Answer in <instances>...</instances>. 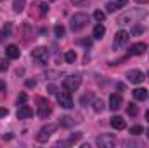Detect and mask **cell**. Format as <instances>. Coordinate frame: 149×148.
<instances>
[{
	"instance_id": "cell-1",
	"label": "cell",
	"mask_w": 149,
	"mask_h": 148,
	"mask_svg": "<svg viewBox=\"0 0 149 148\" xmlns=\"http://www.w3.org/2000/svg\"><path fill=\"white\" fill-rule=\"evenodd\" d=\"M146 16H148V11L146 9H130V11H125L123 14L118 16L116 25L125 26V25H130V23H137V21L144 19Z\"/></svg>"
},
{
	"instance_id": "cell-2",
	"label": "cell",
	"mask_w": 149,
	"mask_h": 148,
	"mask_svg": "<svg viewBox=\"0 0 149 148\" xmlns=\"http://www.w3.org/2000/svg\"><path fill=\"white\" fill-rule=\"evenodd\" d=\"M87 23H88V16L85 12H76L71 18V30L73 32H80V30H83L87 26Z\"/></svg>"
},
{
	"instance_id": "cell-3",
	"label": "cell",
	"mask_w": 149,
	"mask_h": 148,
	"mask_svg": "<svg viewBox=\"0 0 149 148\" xmlns=\"http://www.w3.org/2000/svg\"><path fill=\"white\" fill-rule=\"evenodd\" d=\"M56 124H47V125H43L40 131H38V134H37V141L38 143H45L52 134H54V131H56Z\"/></svg>"
},
{
	"instance_id": "cell-4",
	"label": "cell",
	"mask_w": 149,
	"mask_h": 148,
	"mask_svg": "<svg viewBox=\"0 0 149 148\" xmlns=\"http://www.w3.org/2000/svg\"><path fill=\"white\" fill-rule=\"evenodd\" d=\"M31 58L38 65H47V61H49V51L45 47H37V49H33Z\"/></svg>"
},
{
	"instance_id": "cell-5",
	"label": "cell",
	"mask_w": 149,
	"mask_h": 148,
	"mask_svg": "<svg viewBox=\"0 0 149 148\" xmlns=\"http://www.w3.org/2000/svg\"><path fill=\"white\" fill-rule=\"evenodd\" d=\"M80 84H81L80 75H70V77H66V78L63 80V87H64L66 91H70V92L76 91V89L80 87Z\"/></svg>"
},
{
	"instance_id": "cell-6",
	"label": "cell",
	"mask_w": 149,
	"mask_h": 148,
	"mask_svg": "<svg viewBox=\"0 0 149 148\" xmlns=\"http://www.w3.org/2000/svg\"><path fill=\"white\" fill-rule=\"evenodd\" d=\"M95 145L101 148H113L116 145V138L113 134H101V136H97Z\"/></svg>"
},
{
	"instance_id": "cell-7",
	"label": "cell",
	"mask_w": 149,
	"mask_h": 148,
	"mask_svg": "<svg viewBox=\"0 0 149 148\" xmlns=\"http://www.w3.org/2000/svg\"><path fill=\"white\" fill-rule=\"evenodd\" d=\"M128 38H130V33H128V32H125V30H120V32L114 35L113 47H114V49H120V47H123V45L128 42Z\"/></svg>"
},
{
	"instance_id": "cell-8",
	"label": "cell",
	"mask_w": 149,
	"mask_h": 148,
	"mask_svg": "<svg viewBox=\"0 0 149 148\" xmlns=\"http://www.w3.org/2000/svg\"><path fill=\"white\" fill-rule=\"evenodd\" d=\"M57 101H59V105H61L63 108H66V110L73 108V98H71L70 91H68V92H59V96H57Z\"/></svg>"
},
{
	"instance_id": "cell-9",
	"label": "cell",
	"mask_w": 149,
	"mask_h": 148,
	"mask_svg": "<svg viewBox=\"0 0 149 148\" xmlns=\"http://www.w3.org/2000/svg\"><path fill=\"white\" fill-rule=\"evenodd\" d=\"M127 78H128L132 84H141V82H144L146 75L142 73L141 70H130V72L127 73Z\"/></svg>"
},
{
	"instance_id": "cell-10",
	"label": "cell",
	"mask_w": 149,
	"mask_h": 148,
	"mask_svg": "<svg viewBox=\"0 0 149 148\" xmlns=\"http://www.w3.org/2000/svg\"><path fill=\"white\" fill-rule=\"evenodd\" d=\"M121 105H123V99H121L120 94H111L109 96V110H113V111L120 110Z\"/></svg>"
},
{
	"instance_id": "cell-11",
	"label": "cell",
	"mask_w": 149,
	"mask_h": 148,
	"mask_svg": "<svg viewBox=\"0 0 149 148\" xmlns=\"http://www.w3.org/2000/svg\"><path fill=\"white\" fill-rule=\"evenodd\" d=\"M148 49V45H146V42H137V44H134L132 47H130V56H141V54H144V51Z\"/></svg>"
},
{
	"instance_id": "cell-12",
	"label": "cell",
	"mask_w": 149,
	"mask_h": 148,
	"mask_svg": "<svg viewBox=\"0 0 149 148\" xmlns=\"http://www.w3.org/2000/svg\"><path fill=\"white\" fill-rule=\"evenodd\" d=\"M5 54H7V58H9V59H17V58L21 56V51H19V47H17V45L10 44V45H7V47H5Z\"/></svg>"
},
{
	"instance_id": "cell-13",
	"label": "cell",
	"mask_w": 149,
	"mask_h": 148,
	"mask_svg": "<svg viewBox=\"0 0 149 148\" xmlns=\"http://www.w3.org/2000/svg\"><path fill=\"white\" fill-rule=\"evenodd\" d=\"M127 4H128V0H114V2H108L106 4V9H108V12H116L118 9L125 7Z\"/></svg>"
},
{
	"instance_id": "cell-14",
	"label": "cell",
	"mask_w": 149,
	"mask_h": 148,
	"mask_svg": "<svg viewBox=\"0 0 149 148\" xmlns=\"http://www.w3.org/2000/svg\"><path fill=\"white\" fill-rule=\"evenodd\" d=\"M109 124H111L113 129H116V131H121V129H125V125H127V124H125V118H123V117H118V115L109 118Z\"/></svg>"
},
{
	"instance_id": "cell-15",
	"label": "cell",
	"mask_w": 149,
	"mask_h": 148,
	"mask_svg": "<svg viewBox=\"0 0 149 148\" xmlns=\"http://www.w3.org/2000/svg\"><path fill=\"white\" fill-rule=\"evenodd\" d=\"M30 117H33V110H31L30 106L21 105V106H19V110H17V118H19V120H23V118H30Z\"/></svg>"
},
{
	"instance_id": "cell-16",
	"label": "cell",
	"mask_w": 149,
	"mask_h": 148,
	"mask_svg": "<svg viewBox=\"0 0 149 148\" xmlns=\"http://www.w3.org/2000/svg\"><path fill=\"white\" fill-rule=\"evenodd\" d=\"M52 113V108H50V105L47 103H43V101H40V106H38V117H42V118H45V117H49Z\"/></svg>"
},
{
	"instance_id": "cell-17",
	"label": "cell",
	"mask_w": 149,
	"mask_h": 148,
	"mask_svg": "<svg viewBox=\"0 0 149 148\" xmlns=\"http://www.w3.org/2000/svg\"><path fill=\"white\" fill-rule=\"evenodd\" d=\"M104 33H106V28H104V25L102 23H97L95 26H94V32H92V35H94V38H102L104 37Z\"/></svg>"
},
{
	"instance_id": "cell-18",
	"label": "cell",
	"mask_w": 149,
	"mask_h": 148,
	"mask_svg": "<svg viewBox=\"0 0 149 148\" xmlns=\"http://www.w3.org/2000/svg\"><path fill=\"white\" fill-rule=\"evenodd\" d=\"M134 98H135L137 101H144V99L148 98V91H146V89H142V87H139V89H135V91H134Z\"/></svg>"
},
{
	"instance_id": "cell-19",
	"label": "cell",
	"mask_w": 149,
	"mask_h": 148,
	"mask_svg": "<svg viewBox=\"0 0 149 148\" xmlns=\"http://www.w3.org/2000/svg\"><path fill=\"white\" fill-rule=\"evenodd\" d=\"M59 125H63V127H71V125H74V118H71V117H61L59 118Z\"/></svg>"
},
{
	"instance_id": "cell-20",
	"label": "cell",
	"mask_w": 149,
	"mask_h": 148,
	"mask_svg": "<svg viewBox=\"0 0 149 148\" xmlns=\"http://www.w3.org/2000/svg\"><path fill=\"white\" fill-rule=\"evenodd\" d=\"M24 5H26V0H14L12 2V9L16 12H23L24 11Z\"/></svg>"
},
{
	"instance_id": "cell-21",
	"label": "cell",
	"mask_w": 149,
	"mask_h": 148,
	"mask_svg": "<svg viewBox=\"0 0 149 148\" xmlns=\"http://www.w3.org/2000/svg\"><path fill=\"white\" fill-rule=\"evenodd\" d=\"M94 99H95V96H94L92 92H90V94H85V96L81 98V105H83V106H90V105L94 103Z\"/></svg>"
},
{
	"instance_id": "cell-22",
	"label": "cell",
	"mask_w": 149,
	"mask_h": 148,
	"mask_svg": "<svg viewBox=\"0 0 149 148\" xmlns=\"http://www.w3.org/2000/svg\"><path fill=\"white\" fill-rule=\"evenodd\" d=\"M64 59H66V63H74L76 61V52L74 51H68L64 54Z\"/></svg>"
},
{
	"instance_id": "cell-23",
	"label": "cell",
	"mask_w": 149,
	"mask_h": 148,
	"mask_svg": "<svg viewBox=\"0 0 149 148\" xmlns=\"http://www.w3.org/2000/svg\"><path fill=\"white\" fill-rule=\"evenodd\" d=\"M94 18H95V21H97V23H104L106 14H104L102 11H95V12H94Z\"/></svg>"
},
{
	"instance_id": "cell-24",
	"label": "cell",
	"mask_w": 149,
	"mask_h": 148,
	"mask_svg": "<svg viewBox=\"0 0 149 148\" xmlns=\"http://www.w3.org/2000/svg\"><path fill=\"white\" fill-rule=\"evenodd\" d=\"M54 33H56V37H64V28H63V26H61V25H56V26H54Z\"/></svg>"
},
{
	"instance_id": "cell-25",
	"label": "cell",
	"mask_w": 149,
	"mask_h": 148,
	"mask_svg": "<svg viewBox=\"0 0 149 148\" xmlns=\"http://www.w3.org/2000/svg\"><path fill=\"white\" fill-rule=\"evenodd\" d=\"M92 106H94V110L95 111H101L104 108V103L101 101V99H94V103H92Z\"/></svg>"
},
{
	"instance_id": "cell-26",
	"label": "cell",
	"mask_w": 149,
	"mask_h": 148,
	"mask_svg": "<svg viewBox=\"0 0 149 148\" xmlns=\"http://www.w3.org/2000/svg\"><path fill=\"white\" fill-rule=\"evenodd\" d=\"M142 127L141 125H134V127H130V134H134V136H137V134H142Z\"/></svg>"
},
{
	"instance_id": "cell-27",
	"label": "cell",
	"mask_w": 149,
	"mask_h": 148,
	"mask_svg": "<svg viewBox=\"0 0 149 148\" xmlns=\"http://www.w3.org/2000/svg\"><path fill=\"white\" fill-rule=\"evenodd\" d=\"M71 4L76 7H85V5H88V0H71Z\"/></svg>"
},
{
	"instance_id": "cell-28",
	"label": "cell",
	"mask_w": 149,
	"mask_h": 148,
	"mask_svg": "<svg viewBox=\"0 0 149 148\" xmlns=\"http://www.w3.org/2000/svg\"><path fill=\"white\" fill-rule=\"evenodd\" d=\"M127 111H128V115H137V106H135V105H134V103H130V105H128V108H127Z\"/></svg>"
},
{
	"instance_id": "cell-29",
	"label": "cell",
	"mask_w": 149,
	"mask_h": 148,
	"mask_svg": "<svg viewBox=\"0 0 149 148\" xmlns=\"http://www.w3.org/2000/svg\"><path fill=\"white\" fill-rule=\"evenodd\" d=\"M26 99H28V96L23 92V94H19V98H17V105H24L26 103Z\"/></svg>"
},
{
	"instance_id": "cell-30",
	"label": "cell",
	"mask_w": 149,
	"mask_h": 148,
	"mask_svg": "<svg viewBox=\"0 0 149 148\" xmlns=\"http://www.w3.org/2000/svg\"><path fill=\"white\" fill-rule=\"evenodd\" d=\"M2 35H3V37H9V35H10V25H5V26H3Z\"/></svg>"
},
{
	"instance_id": "cell-31",
	"label": "cell",
	"mask_w": 149,
	"mask_h": 148,
	"mask_svg": "<svg viewBox=\"0 0 149 148\" xmlns=\"http://www.w3.org/2000/svg\"><path fill=\"white\" fill-rule=\"evenodd\" d=\"M38 9H40V12H42V14H45V12L49 11V5H47V4H40V5H38Z\"/></svg>"
},
{
	"instance_id": "cell-32",
	"label": "cell",
	"mask_w": 149,
	"mask_h": 148,
	"mask_svg": "<svg viewBox=\"0 0 149 148\" xmlns=\"http://www.w3.org/2000/svg\"><path fill=\"white\" fill-rule=\"evenodd\" d=\"M37 85V80L35 78H28L26 80V87H35Z\"/></svg>"
},
{
	"instance_id": "cell-33",
	"label": "cell",
	"mask_w": 149,
	"mask_h": 148,
	"mask_svg": "<svg viewBox=\"0 0 149 148\" xmlns=\"http://www.w3.org/2000/svg\"><path fill=\"white\" fill-rule=\"evenodd\" d=\"M7 113H9V110H7V108L0 106V117H7Z\"/></svg>"
},
{
	"instance_id": "cell-34",
	"label": "cell",
	"mask_w": 149,
	"mask_h": 148,
	"mask_svg": "<svg viewBox=\"0 0 149 148\" xmlns=\"http://www.w3.org/2000/svg\"><path fill=\"white\" fill-rule=\"evenodd\" d=\"M7 61H0V72H3V70H7Z\"/></svg>"
},
{
	"instance_id": "cell-35",
	"label": "cell",
	"mask_w": 149,
	"mask_h": 148,
	"mask_svg": "<svg viewBox=\"0 0 149 148\" xmlns=\"http://www.w3.org/2000/svg\"><path fill=\"white\" fill-rule=\"evenodd\" d=\"M47 91H49L50 94H54V92H56V85H52V84H50V85L47 87Z\"/></svg>"
},
{
	"instance_id": "cell-36",
	"label": "cell",
	"mask_w": 149,
	"mask_h": 148,
	"mask_svg": "<svg viewBox=\"0 0 149 148\" xmlns=\"http://www.w3.org/2000/svg\"><path fill=\"white\" fill-rule=\"evenodd\" d=\"M0 91H5V82L3 80H0Z\"/></svg>"
},
{
	"instance_id": "cell-37",
	"label": "cell",
	"mask_w": 149,
	"mask_h": 148,
	"mask_svg": "<svg viewBox=\"0 0 149 148\" xmlns=\"http://www.w3.org/2000/svg\"><path fill=\"white\" fill-rule=\"evenodd\" d=\"M135 2H137V4H148L149 0H135Z\"/></svg>"
},
{
	"instance_id": "cell-38",
	"label": "cell",
	"mask_w": 149,
	"mask_h": 148,
	"mask_svg": "<svg viewBox=\"0 0 149 148\" xmlns=\"http://www.w3.org/2000/svg\"><path fill=\"white\" fill-rule=\"evenodd\" d=\"M146 118H148V122H149V110H148V113H146Z\"/></svg>"
},
{
	"instance_id": "cell-39",
	"label": "cell",
	"mask_w": 149,
	"mask_h": 148,
	"mask_svg": "<svg viewBox=\"0 0 149 148\" xmlns=\"http://www.w3.org/2000/svg\"><path fill=\"white\" fill-rule=\"evenodd\" d=\"M148 138H149V129H148Z\"/></svg>"
},
{
	"instance_id": "cell-40",
	"label": "cell",
	"mask_w": 149,
	"mask_h": 148,
	"mask_svg": "<svg viewBox=\"0 0 149 148\" xmlns=\"http://www.w3.org/2000/svg\"><path fill=\"white\" fill-rule=\"evenodd\" d=\"M148 77H149V73H148Z\"/></svg>"
}]
</instances>
